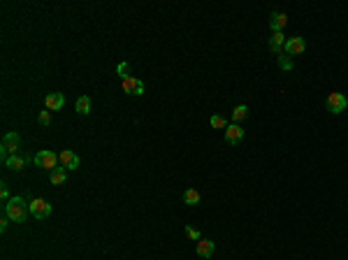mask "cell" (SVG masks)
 <instances>
[{"instance_id": "6da1fadb", "label": "cell", "mask_w": 348, "mask_h": 260, "mask_svg": "<svg viewBox=\"0 0 348 260\" xmlns=\"http://www.w3.org/2000/svg\"><path fill=\"white\" fill-rule=\"evenodd\" d=\"M2 214L7 216L9 221H14V223H21V221H26V216L30 214V205H28L23 197H9L5 207H2Z\"/></svg>"}, {"instance_id": "7a4b0ae2", "label": "cell", "mask_w": 348, "mask_h": 260, "mask_svg": "<svg viewBox=\"0 0 348 260\" xmlns=\"http://www.w3.org/2000/svg\"><path fill=\"white\" fill-rule=\"evenodd\" d=\"M19 146H21V137L17 133H7L2 137V144H0V153H2V161L19 153Z\"/></svg>"}, {"instance_id": "3957f363", "label": "cell", "mask_w": 348, "mask_h": 260, "mask_svg": "<svg viewBox=\"0 0 348 260\" xmlns=\"http://www.w3.org/2000/svg\"><path fill=\"white\" fill-rule=\"evenodd\" d=\"M33 163H35L37 167H42V170H56V165H58V156L54 151H37L33 156Z\"/></svg>"}, {"instance_id": "277c9868", "label": "cell", "mask_w": 348, "mask_h": 260, "mask_svg": "<svg viewBox=\"0 0 348 260\" xmlns=\"http://www.w3.org/2000/svg\"><path fill=\"white\" fill-rule=\"evenodd\" d=\"M325 107H327V112H332V114H341V112H346V107H348V98L344 93H330L327 100H325Z\"/></svg>"}, {"instance_id": "5b68a950", "label": "cell", "mask_w": 348, "mask_h": 260, "mask_svg": "<svg viewBox=\"0 0 348 260\" xmlns=\"http://www.w3.org/2000/svg\"><path fill=\"white\" fill-rule=\"evenodd\" d=\"M30 205V214L35 216V218H46V216L51 214V205L46 202L45 197H35L33 202H28Z\"/></svg>"}, {"instance_id": "8992f818", "label": "cell", "mask_w": 348, "mask_h": 260, "mask_svg": "<svg viewBox=\"0 0 348 260\" xmlns=\"http://www.w3.org/2000/svg\"><path fill=\"white\" fill-rule=\"evenodd\" d=\"M58 163H61V167H65V170H77L79 167V156L72 153L70 149H63L58 153Z\"/></svg>"}, {"instance_id": "52a82bcc", "label": "cell", "mask_w": 348, "mask_h": 260, "mask_svg": "<svg viewBox=\"0 0 348 260\" xmlns=\"http://www.w3.org/2000/svg\"><path fill=\"white\" fill-rule=\"evenodd\" d=\"M306 49V42H304V37H288L286 40V47H283V51L288 56H300Z\"/></svg>"}, {"instance_id": "ba28073f", "label": "cell", "mask_w": 348, "mask_h": 260, "mask_svg": "<svg viewBox=\"0 0 348 260\" xmlns=\"http://www.w3.org/2000/svg\"><path fill=\"white\" fill-rule=\"evenodd\" d=\"M33 161L30 156H19V153H14V156H9V158H5V167L7 170H14V172H19V170H23L28 163Z\"/></svg>"}, {"instance_id": "9c48e42d", "label": "cell", "mask_w": 348, "mask_h": 260, "mask_svg": "<svg viewBox=\"0 0 348 260\" xmlns=\"http://www.w3.org/2000/svg\"><path fill=\"white\" fill-rule=\"evenodd\" d=\"M123 91L130 95H144V81L137 77H128V79H123Z\"/></svg>"}, {"instance_id": "30bf717a", "label": "cell", "mask_w": 348, "mask_h": 260, "mask_svg": "<svg viewBox=\"0 0 348 260\" xmlns=\"http://www.w3.org/2000/svg\"><path fill=\"white\" fill-rule=\"evenodd\" d=\"M244 140V130L239 128V123H232L225 128V142L228 144H239Z\"/></svg>"}, {"instance_id": "8fae6325", "label": "cell", "mask_w": 348, "mask_h": 260, "mask_svg": "<svg viewBox=\"0 0 348 260\" xmlns=\"http://www.w3.org/2000/svg\"><path fill=\"white\" fill-rule=\"evenodd\" d=\"M288 24V17L283 12H272V17H269V28L274 30V33H281Z\"/></svg>"}, {"instance_id": "7c38bea8", "label": "cell", "mask_w": 348, "mask_h": 260, "mask_svg": "<svg viewBox=\"0 0 348 260\" xmlns=\"http://www.w3.org/2000/svg\"><path fill=\"white\" fill-rule=\"evenodd\" d=\"M45 105L49 112H56V109H61L65 105V98H63V93H49L45 98Z\"/></svg>"}, {"instance_id": "4fadbf2b", "label": "cell", "mask_w": 348, "mask_h": 260, "mask_svg": "<svg viewBox=\"0 0 348 260\" xmlns=\"http://www.w3.org/2000/svg\"><path fill=\"white\" fill-rule=\"evenodd\" d=\"M195 251L200 258H211V256H214V242H211V239H200Z\"/></svg>"}, {"instance_id": "5bb4252c", "label": "cell", "mask_w": 348, "mask_h": 260, "mask_svg": "<svg viewBox=\"0 0 348 260\" xmlns=\"http://www.w3.org/2000/svg\"><path fill=\"white\" fill-rule=\"evenodd\" d=\"M283 47H286V37H283V33H272V37H269V49H272L274 54H278Z\"/></svg>"}, {"instance_id": "9a60e30c", "label": "cell", "mask_w": 348, "mask_h": 260, "mask_svg": "<svg viewBox=\"0 0 348 260\" xmlns=\"http://www.w3.org/2000/svg\"><path fill=\"white\" fill-rule=\"evenodd\" d=\"M74 109H77V114H89V112H91V98H89V95H79V98H77V105H74Z\"/></svg>"}, {"instance_id": "2e32d148", "label": "cell", "mask_w": 348, "mask_h": 260, "mask_svg": "<svg viewBox=\"0 0 348 260\" xmlns=\"http://www.w3.org/2000/svg\"><path fill=\"white\" fill-rule=\"evenodd\" d=\"M65 167H61V165H58V167H56V170H51V184H54V186H63V184H65Z\"/></svg>"}, {"instance_id": "e0dca14e", "label": "cell", "mask_w": 348, "mask_h": 260, "mask_svg": "<svg viewBox=\"0 0 348 260\" xmlns=\"http://www.w3.org/2000/svg\"><path fill=\"white\" fill-rule=\"evenodd\" d=\"M184 202H186V205H200V193H197L195 189H188L186 193H184Z\"/></svg>"}, {"instance_id": "ac0fdd59", "label": "cell", "mask_w": 348, "mask_h": 260, "mask_svg": "<svg viewBox=\"0 0 348 260\" xmlns=\"http://www.w3.org/2000/svg\"><path fill=\"white\" fill-rule=\"evenodd\" d=\"M246 114H249V107H246V105H239V107H234V112H232V118H234V123L244 121V118H246Z\"/></svg>"}, {"instance_id": "d6986e66", "label": "cell", "mask_w": 348, "mask_h": 260, "mask_svg": "<svg viewBox=\"0 0 348 260\" xmlns=\"http://www.w3.org/2000/svg\"><path fill=\"white\" fill-rule=\"evenodd\" d=\"M209 123H211V128H216V130H218V128H228V123H225V118L223 117H218V114H214V117L209 118Z\"/></svg>"}, {"instance_id": "ffe728a7", "label": "cell", "mask_w": 348, "mask_h": 260, "mask_svg": "<svg viewBox=\"0 0 348 260\" xmlns=\"http://www.w3.org/2000/svg\"><path fill=\"white\" fill-rule=\"evenodd\" d=\"M37 121H40L42 126H49V123H51V114H49V109H45V112H40V117H37Z\"/></svg>"}, {"instance_id": "44dd1931", "label": "cell", "mask_w": 348, "mask_h": 260, "mask_svg": "<svg viewBox=\"0 0 348 260\" xmlns=\"http://www.w3.org/2000/svg\"><path fill=\"white\" fill-rule=\"evenodd\" d=\"M186 235L190 237V239H195V242H200V233H197L193 225H186Z\"/></svg>"}, {"instance_id": "7402d4cb", "label": "cell", "mask_w": 348, "mask_h": 260, "mask_svg": "<svg viewBox=\"0 0 348 260\" xmlns=\"http://www.w3.org/2000/svg\"><path fill=\"white\" fill-rule=\"evenodd\" d=\"M128 72H130V65H128V63H121V65H118V74H121L123 79H128V77H130Z\"/></svg>"}, {"instance_id": "603a6c76", "label": "cell", "mask_w": 348, "mask_h": 260, "mask_svg": "<svg viewBox=\"0 0 348 260\" xmlns=\"http://www.w3.org/2000/svg\"><path fill=\"white\" fill-rule=\"evenodd\" d=\"M278 63H281L283 70H290V68H293V63H290V58H288V56H281V58H278Z\"/></svg>"}, {"instance_id": "cb8c5ba5", "label": "cell", "mask_w": 348, "mask_h": 260, "mask_svg": "<svg viewBox=\"0 0 348 260\" xmlns=\"http://www.w3.org/2000/svg\"><path fill=\"white\" fill-rule=\"evenodd\" d=\"M0 197H2L5 202H7V200H9V189H7V186H5V184L0 186Z\"/></svg>"}, {"instance_id": "d4e9b609", "label": "cell", "mask_w": 348, "mask_h": 260, "mask_svg": "<svg viewBox=\"0 0 348 260\" xmlns=\"http://www.w3.org/2000/svg\"><path fill=\"white\" fill-rule=\"evenodd\" d=\"M7 221H9V218L2 214V221H0V230H5V228H7Z\"/></svg>"}]
</instances>
